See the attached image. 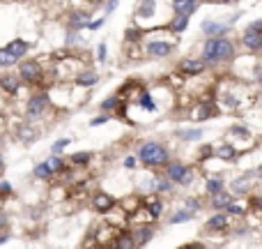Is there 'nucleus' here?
<instances>
[{"instance_id": "f257e3e1", "label": "nucleus", "mask_w": 262, "mask_h": 249, "mask_svg": "<svg viewBox=\"0 0 262 249\" xmlns=\"http://www.w3.org/2000/svg\"><path fill=\"white\" fill-rule=\"evenodd\" d=\"M235 55V46L230 39H207L202 46V62L205 65H218V62H226Z\"/></svg>"}, {"instance_id": "f03ea898", "label": "nucleus", "mask_w": 262, "mask_h": 249, "mask_svg": "<svg viewBox=\"0 0 262 249\" xmlns=\"http://www.w3.org/2000/svg\"><path fill=\"white\" fill-rule=\"evenodd\" d=\"M138 157L145 166H164V164H168V150L157 141L145 143L138 150Z\"/></svg>"}, {"instance_id": "7ed1b4c3", "label": "nucleus", "mask_w": 262, "mask_h": 249, "mask_svg": "<svg viewBox=\"0 0 262 249\" xmlns=\"http://www.w3.org/2000/svg\"><path fill=\"white\" fill-rule=\"evenodd\" d=\"M242 42L244 46L251 51V53H258L262 49V18L260 21H253L251 26L244 30V35H242Z\"/></svg>"}, {"instance_id": "20e7f679", "label": "nucleus", "mask_w": 262, "mask_h": 249, "mask_svg": "<svg viewBox=\"0 0 262 249\" xmlns=\"http://www.w3.org/2000/svg\"><path fill=\"white\" fill-rule=\"evenodd\" d=\"M166 178L170 180V182H177V185H191L193 173L189 166H184L182 161H173V164H168Z\"/></svg>"}, {"instance_id": "39448f33", "label": "nucleus", "mask_w": 262, "mask_h": 249, "mask_svg": "<svg viewBox=\"0 0 262 249\" xmlns=\"http://www.w3.org/2000/svg\"><path fill=\"white\" fill-rule=\"evenodd\" d=\"M202 33L210 37V39H223V35L230 33V26L228 23H218V21H202Z\"/></svg>"}, {"instance_id": "423d86ee", "label": "nucleus", "mask_w": 262, "mask_h": 249, "mask_svg": "<svg viewBox=\"0 0 262 249\" xmlns=\"http://www.w3.org/2000/svg\"><path fill=\"white\" fill-rule=\"evenodd\" d=\"M49 104V95H37V97L30 99V104H28V118H39L44 113V108Z\"/></svg>"}, {"instance_id": "0eeeda50", "label": "nucleus", "mask_w": 262, "mask_h": 249, "mask_svg": "<svg viewBox=\"0 0 262 249\" xmlns=\"http://www.w3.org/2000/svg\"><path fill=\"white\" fill-rule=\"evenodd\" d=\"M21 79L28 81V83H35L37 79H39V74H42V70H39V65H37L35 60H30V62H23L21 65Z\"/></svg>"}, {"instance_id": "6e6552de", "label": "nucleus", "mask_w": 262, "mask_h": 249, "mask_svg": "<svg viewBox=\"0 0 262 249\" xmlns=\"http://www.w3.org/2000/svg\"><path fill=\"white\" fill-rule=\"evenodd\" d=\"M147 53L152 55V58H166V55L173 53V44H170V42H149Z\"/></svg>"}, {"instance_id": "1a4fd4ad", "label": "nucleus", "mask_w": 262, "mask_h": 249, "mask_svg": "<svg viewBox=\"0 0 262 249\" xmlns=\"http://www.w3.org/2000/svg\"><path fill=\"white\" fill-rule=\"evenodd\" d=\"M196 9H198V2H193V0H175L173 2L175 17H191Z\"/></svg>"}, {"instance_id": "9d476101", "label": "nucleus", "mask_w": 262, "mask_h": 249, "mask_svg": "<svg viewBox=\"0 0 262 249\" xmlns=\"http://www.w3.org/2000/svg\"><path fill=\"white\" fill-rule=\"evenodd\" d=\"M177 67H180L182 74H191V76H196V74H200V71L205 70V62H202V60H193V58H184Z\"/></svg>"}, {"instance_id": "9b49d317", "label": "nucleus", "mask_w": 262, "mask_h": 249, "mask_svg": "<svg viewBox=\"0 0 262 249\" xmlns=\"http://www.w3.org/2000/svg\"><path fill=\"white\" fill-rule=\"evenodd\" d=\"M228 224H230V217H228L226 213H218V214H214V217H210L205 226H207V231H226Z\"/></svg>"}, {"instance_id": "f8f14e48", "label": "nucleus", "mask_w": 262, "mask_h": 249, "mask_svg": "<svg viewBox=\"0 0 262 249\" xmlns=\"http://www.w3.org/2000/svg\"><path fill=\"white\" fill-rule=\"evenodd\" d=\"M90 17H92V12H83V9L74 12V14H71V28H74V30L87 28L90 26Z\"/></svg>"}, {"instance_id": "ddd939ff", "label": "nucleus", "mask_w": 262, "mask_h": 249, "mask_svg": "<svg viewBox=\"0 0 262 249\" xmlns=\"http://www.w3.org/2000/svg\"><path fill=\"white\" fill-rule=\"evenodd\" d=\"M235 203V196L228 194V192H221V194L212 196V208H216V210H226L228 205Z\"/></svg>"}, {"instance_id": "4468645a", "label": "nucleus", "mask_w": 262, "mask_h": 249, "mask_svg": "<svg viewBox=\"0 0 262 249\" xmlns=\"http://www.w3.org/2000/svg\"><path fill=\"white\" fill-rule=\"evenodd\" d=\"M0 86H2L5 92L14 95V92H18V88H21V81H18L16 76H12V74H5V76H0Z\"/></svg>"}, {"instance_id": "2eb2a0df", "label": "nucleus", "mask_w": 262, "mask_h": 249, "mask_svg": "<svg viewBox=\"0 0 262 249\" xmlns=\"http://www.w3.org/2000/svg\"><path fill=\"white\" fill-rule=\"evenodd\" d=\"M113 198L108 194H97L95 198H92V205H95V210H99V213H108L111 208H113Z\"/></svg>"}, {"instance_id": "dca6fc26", "label": "nucleus", "mask_w": 262, "mask_h": 249, "mask_svg": "<svg viewBox=\"0 0 262 249\" xmlns=\"http://www.w3.org/2000/svg\"><path fill=\"white\" fill-rule=\"evenodd\" d=\"M5 49L18 60V58H23V55L28 53V42H23V39H14V42H9Z\"/></svg>"}, {"instance_id": "f3484780", "label": "nucleus", "mask_w": 262, "mask_h": 249, "mask_svg": "<svg viewBox=\"0 0 262 249\" xmlns=\"http://www.w3.org/2000/svg\"><path fill=\"white\" fill-rule=\"evenodd\" d=\"M133 247H136V240H133L131 233H120L113 242V249H133Z\"/></svg>"}, {"instance_id": "a211bd4d", "label": "nucleus", "mask_w": 262, "mask_h": 249, "mask_svg": "<svg viewBox=\"0 0 262 249\" xmlns=\"http://www.w3.org/2000/svg\"><path fill=\"white\" fill-rule=\"evenodd\" d=\"M216 155H218V160H226V161H235L237 160L235 145H230V143H223V145L216 150Z\"/></svg>"}, {"instance_id": "6ab92c4d", "label": "nucleus", "mask_w": 262, "mask_h": 249, "mask_svg": "<svg viewBox=\"0 0 262 249\" xmlns=\"http://www.w3.org/2000/svg\"><path fill=\"white\" fill-rule=\"evenodd\" d=\"M223 187H226L223 178H210V180H207V192H210L212 196L221 194V192H223Z\"/></svg>"}, {"instance_id": "aec40b11", "label": "nucleus", "mask_w": 262, "mask_h": 249, "mask_svg": "<svg viewBox=\"0 0 262 249\" xmlns=\"http://www.w3.org/2000/svg\"><path fill=\"white\" fill-rule=\"evenodd\" d=\"M186 26H189V17H175L173 21H170V30L173 33H184L186 30Z\"/></svg>"}, {"instance_id": "412c9836", "label": "nucleus", "mask_w": 262, "mask_h": 249, "mask_svg": "<svg viewBox=\"0 0 262 249\" xmlns=\"http://www.w3.org/2000/svg\"><path fill=\"white\" fill-rule=\"evenodd\" d=\"M95 83H97V74H95V71H85V74H81L79 79H76V86H81V88L95 86Z\"/></svg>"}, {"instance_id": "4be33fe9", "label": "nucleus", "mask_w": 262, "mask_h": 249, "mask_svg": "<svg viewBox=\"0 0 262 249\" xmlns=\"http://www.w3.org/2000/svg\"><path fill=\"white\" fill-rule=\"evenodd\" d=\"M232 192H235V194H246V192H248V180H246V176L232 180Z\"/></svg>"}, {"instance_id": "5701e85b", "label": "nucleus", "mask_w": 262, "mask_h": 249, "mask_svg": "<svg viewBox=\"0 0 262 249\" xmlns=\"http://www.w3.org/2000/svg\"><path fill=\"white\" fill-rule=\"evenodd\" d=\"M147 210H149V217H154V219H157L159 214H161V210H164V203H161L159 198H152V201L147 203Z\"/></svg>"}, {"instance_id": "b1692460", "label": "nucleus", "mask_w": 262, "mask_h": 249, "mask_svg": "<svg viewBox=\"0 0 262 249\" xmlns=\"http://www.w3.org/2000/svg\"><path fill=\"white\" fill-rule=\"evenodd\" d=\"M149 238H152V229H138V231H136V235H133L136 245H145Z\"/></svg>"}, {"instance_id": "393cba45", "label": "nucleus", "mask_w": 262, "mask_h": 249, "mask_svg": "<svg viewBox=\"0 0 262 249\" xmlns=\"http://www.w3.org/2000/svg\"><path fill=\"white\" fill-rule=\"evenodd\" d=\"M69 160H71V164H76V166H83V164H87V161L92 160V155H90V152H76V155H71Z\"/></svg>"}, {"instance_id": "a878e982", "label": "nucleus", "mask_w": 262, "mask_h": 249, "mask_svg": "<svg viewBox=\"0 0 262 249\" xmlns=\"http://www.w3.org/2000/svg\"><path fill=\"white\" fill-rule=\"evenodd\" d=\"M140 107L147 108V111H157V104H154V99H152L149 92H143V95H140Z\"/></svg>"}, {"instance_id": "bb28decb", "label": "nucleus", "mask_w": 262, "mask_h": 249, "mask_svg": "<svg viewBox=\"0 0 262 249\" xmlns=\"http://www.w3.org/2000/svg\"><path fill=\"white\" fill-rule=\"evenodd\" d=\"M51 176H53V171L49 169V164H39V166H35V178L46 180V178H51Z\"/></svg>"}, {"instance_id": "cd10ccee", "label": "nucleus", "mask_w": 262, "mask_h": 249, "mask_svg": "<svg viewBox=\"0 0 262 249\" xmlns=\"http://www.w3.org/2000/svg\"><path fill=\"white\" fill-rule=\"evenodd\" d=\"M189 219H193V213H189V210H182V213H177L170 217V224H182V222H189Z\"/></svg>"}, {"instance_id": "c85d7f7f", "label": "nucleus", "mask_w": 262, "mask_h": 249, "mask_svg": "<svg viewBox=\"0 0 262 249\" xmlns=\"http://www.w3.org/2000/svg\"><path fill=\"white\" fill-rule=\"evenodd\" d=\"M154 9H157L154 2H143V5L138 7V17H152V14H154Z\"/></svg>"}, {"instance_id": "c756f323", "label": "nucleus", "mask_w": 262, "mask_h": 249, "mask_svg": "<svg viewBox=\"0 0 262 249\" xmlns=\"http://www.w3.org/2000/svg\"><path fill=\"white\" fill-rule=\"evenodd\" d=\"M14 62H16V58L9 53L7 49H0V65H2V67H5V65H14Z\"/></svg>"}, {"instance_id": "7c9ffc66", "label": "nucleus", "mask_w": 262, "mask_h": 249, "mask_svg": "<svg viewBox=\"0 0 262 249\" xmlns=\"http://www.w3.org/2000/svg\"><path fill=\"white\" fill-rule=\"evenodd\" d=\"M184 141H198V139H202V129H191V132H182L180 134Z\"/></svg>"}, {"instance_id": "2f4dec72", "label": "nucleus", "mask_w": 262, "mask_h": 249, "mask_svg": "<svg viewBox=\"0 0 262 249\" xmlns=\"http://www.w3.org/2000/svg\"><path fill=\"white\" fill-rule=\"evenodd\" d=\"M46 164H49V169H51L53 173H58V171H65V161H62L60 157H53V160H49Z\"/></svg>"}, {"instance_id": "473e14b6", "label": "nucleus", "mask_w": 262, "mask_h": 249, "mask_svg": "<svg viewBox=\"0 0 262 249\" xmlns=\"http://www.w3.org/2000/svg\"><path fill=\"white\" fill-rule=\"evenodd\" d=\"M223 107L230 108V111H235V108H239V99L232 97V95H226V97H223Z\"/></svg>"}, {"instance_id": "72a5a7b5", "label": "nucleus", "mask_w": 262, "mask_h": 249, "mask_svg": "<svg viewBox=\"0 0 262 249\" xmlns=\"http://www.w3.org/2000/svg\"><path fill=\"white\" fill-rule=\"evenodd\" d=\"M214 116V108L210 104H200V111H198V120H205V118Z\"/></svg>"}, {"instance_id": "f704fd0d", "label": "nucleus", "mask_w": 262, "mask_h": 249, "mask_svg": "<svg viewBox=\"0 0 262 249\" xmlns=\"http://www.w3.org/2000/svg\"><path fill=\"white\" fill-rule=\"evenodd\" d=\"M117 104H120V102H117V97H108V99H104L101 108H104V111H115V108H117Z\"/></svg>"}, {"instance_id": "c9c22d12", "label": "nucleus", "mask_w": 262, "mask_h": 249, "mask_svg": "<svg viewBox=\"0 0 262 249\" xmlns=\"http://www.w3.org/2000/svg\"><path fill=\"white\" fill-rule=\"evenodd\" d=\"M140 35H143V33H140L138 28H129V30H127V35H124V37H127L129 42H138Z\"/></svg>"}, {"instance_id": "e433bc0d", "label": "nucleus", "mask_w": 262, "mask_h": 249, "mask_svg": "<svg viewBox=\"0 0 262 249\" xmlns=\"http://www.w3.org/2000/svg\"><path fill=\"white\" fill-rule=\"evenodd\" d=\"M226 214H228V217H230V214H237V217H239V214H244V208H242V205H237V203H232V205H228V208H226Z\"/></svg>"}, {"instance_id": "4c0bfd02", "label": "nucleus", "mask_w": 262, "mask_h": 249, "mask_svg": "<svg viewBox=\"0 0 262 249\" xmlns=\"http://www.w3.org/2000/svg\"><path fill=\"white\" fill-rule=\"evenodd\" d=\"M67 145H69V139H60V141L55 143V145H53L51 150L55 152V155H58V152H62V150H65V148H67Z\"/></svg>"}, {"instance_id": "58836bf2", "label": "nucleus", "mask_w": 262, "mask_h": 249, "mask_svg": "<svg viewBox=\"0 0 262 249\" xmlns=\"http://www.w3.org/2000/svg\"><path fill=\"white\" fill-rule=\"evenodd\" d=\"M186 208H189V213H196V210H200V201L198 198H186Z\"/></svg>"}, {"instance_id": "ea45409f", "label": "nucleus", "mask_w": 262, "mask_h": 249, "mask_svg": "<svg viewBox=\"0 0 262 249\" xmlns=\"http://www.w3.org/2000/svg\"><path fill=\"white\" fill-rule=\"evenodd\" d=\"M232 134H237V136H244V139L251 136V132H248L246 127H232Z\"/></svg>"}, {"instance_id": "a19ab883", "label": "nucleus", "mask_w": 262, "mask_h": 249, "mask_svg": "<svg viewBox=\"0 0 262 249\" xmlns=\"http://www.w3.org/2000/svg\"><path fill=\"white\" fill-rule=\"evenodd\" d=\"M7 194H12V187H9V182H0V196H7Z\"/></svg>"}, {"instance_id": "79ce46f5", "label": "nucleus", "mask_w": 262, "mask_h": 249, "mask_svg": "<svg viewBox=\"0 0 262 249\" xmlns=\"http://www.w3.org/2000/svg\"><path fill=\"white\" fill-rule=\"evenodd\" d=\"M18 134H21L23 139H28V141H30V139H35V136H37L35 132H30V129H26V127H23V129H18Z\"/></svg>"}, {"instance_id": "37998d69", "label": "nucleus", "mask_w": 262, "mask_h": 249, "mask_svg": "<svg viewBox=\"0 0 262 249\" xmlns=\"http://www.w3.org/2000/svg\"><path fill=\"white\" fill-rule=\"evenodd\" d=\"M104 123H108V118H106V116H101V118H92V120H90V124H92V127H99V124H104Z\"/></svg>"}, {"instance_id": "c03bdc74", "label": "nucleus", "mask_w": 262, "mask_h": 249, "mask_svg": "<svg viewBox=\"0 0 262 249\" xmlns=\"http://www.w3.org/2000/svg\"><path fill=\"white\" fill-rule=\"evenodd\" d=\"M97 49H99V51H97V58H99V60H106V44H99Z\"/></svg>"}, {"instance_id": "a18cd8bd", "label": "nucleus", "mask_w": 262, "mask_h": 249, "mask_svg": "<svg viewBox=\"0 0 262 249\" xmlns=\"http://www.w3.org/2000/svg\"><path fill=\"white\" fill-rule=\"evenodd\" d=\"M251 205L258 208V210H262V196H253V198H251Z\"/></svg>"}, {"instance_id": "49530a36", "label": "nucleus", "mask_w": 262, "mask_h": 249, "mask_svg": "<svg viewBox=\"0 0 262 249\" xmlns=\"http://www.w3.org/2000/svg\"><path fill=\"white\" fill-rule=\"evenodd\" d=\"M180 249H205V247H202L200 242H189V245H182Z\"/></svg>"}, {"instance_id": "de8ad7c7", "label": "nucleus", "mask_w": 262, "mask_h": 249, "mask_svg": "<svg viewBox=\"0 0 262 249\" xmlns=\"http://www.w3.org/2000/svg\"><path fill=\"white\" fill-rule=\"evenodd\" d=\"M101 23H104V18H97V21H90V30H97V28H101Z\"/></svg>"}, {"instance_id": "09e8293b", "label": "nucleus", "mask_w": 262, "mask_h": 249, "mask_svg": "<svg viewBox=\"0 0 262 249\" xmlns=\"http://www.w3.org/2000/svg\"><path fill=\"white\" fill-rule=\"evenodd\" d=\"M210 155H212V148H210V145H205V148L200 150V157L205 160V157H210Z\"/></svg>"}, {"instance_id": "8fccbe9b", "label": "nucleus", "mask_w": 262, "mask_h": 249, "mask_svg": "<svg viewBox=\"0 0 262 249\" xmlns=\"http://www.w3.org/2000/svg\"><path fill=\"white\" fill-rule=\"evenodd\" d=\"M255 79H258V83H262V65L255 67Z\"/></svg>"}, {"instance_id": "3c124183", "label": "nucleus", "mask_w": 262, "mask_h": 249, "mask_svg": "<svg viewBox=\"0 0 262 249\" xmlns=\"http://www.w3.org/2000/svg\"><path fill=\"white\" fill-rule=\"evenodd\" d=\"M124 166L133 169V166H136V160H133V157H127V160H124Z\"/></svg>"}, {"instance_id": "603ef678", "label": "nucleus", "mask_w": 262, "mask_h": 249, "mask_svg": "<svg viewBox=\"0 0 262 249\" xmlns=\"http://www.w3.org/2000/svg\"><path fill=\"white\" fill-rule=\"evenodd\" d=\"M5 173V161H2V157H0V176Z\"/></svg>"}, {"instance_id": "864d4df0", "label": "nucleus", "mask_w": 262, "mask_h": 249, "mask_svg": "<svg viewBox=\"0 0 262 249\" xmlns=\"http://www.w3.org/2000/svg\"><path fill=\"white\" fill-rule=\"evenodd\" d=\"M255 173H258V176L262 178V166H258V171H255Z\"/></svg>"}]
</instances>
